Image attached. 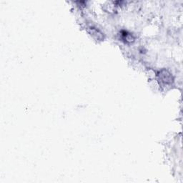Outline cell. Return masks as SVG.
I'll list each match as a JSON object with an SVG mask.
<instances>
[{
	"instance_id": "cell-1",
	"label": "cell",
	"mask_w": 183,
	"mask_h": 183,
	"mask_svg": "<svg viewBox=\"0 0 183 183\" xmlns=\"http://www.w3.org/2000/svg\"><path fill=\"white\" fill-rule=\"evenodd\" d=\"M159 79L162 82H163L165 84H172V82H173V79H172V74L170 73L167 70H162L161 72H160L159 74Z\"/></svg>"
},
{
	"instance_id": "cell-2",
	"label": "cell",
	"mask_w": 183,
	"mask_h": 183,
	"mask_svg": "<svg viewBox=\"0 0 183 183\" xmlns=\"http://www.w3.org/2000/svg\"><path fill=\"white\" fill-rule=\"evenodd\" d=\"M89 29L91 30L90 34H91L92 35H93V36H96L97 39H99L100 38H102V34L99 31V30H97V29L92 27H89Z\"/></svg>"
}]
</instances>
